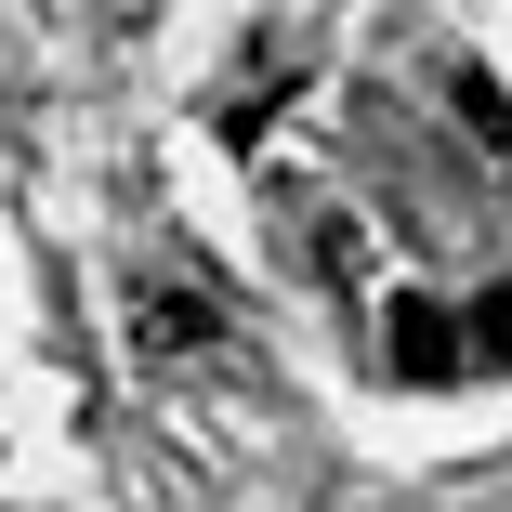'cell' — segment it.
<instances>
[{
	"label": "cell",
	"instance_id": "3",
	"mask_svg": "<svg viewBox=\"0 0 512 512\" xmlns=\"http://www.w3.org/2000/svg\"><path fill=\"white\" fill-rule=\"evenodd\" d=\"M289 79H302V40H289V27H263V40H250V79H237V92H211V132H224V145H250V132H263V106H276Z\"/></svg>",
	"mask_w": 512,
	"mask_h": 512
},
{
	"label": "cell",
	"instance_id": "4",
	"mask_svg": "<svg viewBox=\"0 0 512 512\" xmlns=\"http://www.w3.org/2000/svg\"><path fill=\"white\" fill-rule=\"evenodd\" d=\"M447 92H460L473 145H486V158H512V106H499V79H486V66H447Z\"/></svg>",
	"mask_w": 512,
	"mask_h": 512
},
{
	"label": "cell",
	"instance_id": "5",
	"mask_svg": "<svg viewBox=\"0 0 512 512\" xmlns=\"http://www.w3.org/2000/svg\"><path fill=\"white\" fill-rule=\"evenodd\" d=\"M473 368H512V289L473 302Z\"/></svg>",
	"mask_w": 512,
	"mask_h": 512
},
{
	"label": "cell",
	"instance_id": "1",
	"mask_svg": "<svg viewBox=\"0 0 512 512\" xmlns=\"http://www.w3.org/2000/svg\"><path fill=\"white\" fill-rule=\"evenodd\" d=\"M119 329H132L145 368H184V355L224 342V302L197 289V276H171V263H132V276H119Z\"/></svg>",
	"mask_w": 512,
	"mask_h": 512
},
{
	"label": "cell",
	"instance_id": "2",
	"mask_svg": "<svg viewBox=\"0 0 512 512\" xmlns=\"http://www.w3.org/2000/svg\"><path fill=\"white\" fill-rule=\"evenodd\" d=\"M381 342H394V381H460L473 368V316L460 302H421V289L381 302Z\"/></svg>",
	"mask_w": 512,
	"mask_h": 512
}]
</instances>
